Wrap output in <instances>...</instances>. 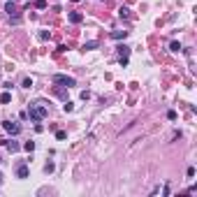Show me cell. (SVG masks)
Segmentation results:
<instances>
[{
    "label": "cell",
    "mask_w": 197,
    "mask_h": 197,
    "mask_svg": "<svg viewBox=\"0 0 197 197\" xmlns=\"http://www.w3.org/2000/svg\"><path fill=\"white\" fill-rule=\"evenodd\" d=\"M28 116H30V121H35V123H40V121H44V118L49 116V109H46V102H35V104H30V109H28Z\"/></svg>",
    "instance_id": "obj_1"
},
{
    "label": "cell",
    "mask_w": 197,
    "mask_h": 197,
    "mask_svg": "<svg viewBox=\"0 0 197 197\" xmlns=\"http://www.w3.org/2000/svg\"><path fill=\"white\" fill-rule=\"evenodd\" d=\"M54 84L65 86V88H72V86H77V81H74L72 77H67V74H54Z\"/></svg>",
    "instance_id": "obj_2"
},
{
    "label": "cell",
    "mask_w": 197,
    "mask_h": 197,
    "mask_svg": "<svg viewBox=\"0 0 197 197\" xmlns=\"http://www.w3.org/2000/svg\"><path fill=\"white\" fill-rule=\"evenodd\" d=\"M2 127H5V132H9V135H19V132H21V125H19L16 121H2Z\"/></svg>",
    "instance_id": "obj_3"
},
{
    "label": "cell",
    "mask_w": 197,
    "mask_h": 197,
    "mask_svg": "<svg viewBox=\"0 0 197 197\" xmlns=\"http://www.w3.org/2000/svg\"><path fill=\"white\" fill-rule=\"evenodd\" d=\"M16 176L19 179H28V165H19L16 167Z\"/></svg>",
    "instance_id": "obj_4"
},
{
    "label": "cell",
    "mask_w": 197,
    "mask_h": 197,
    "mask_svg": "<svg viewBox=\"0 0 197 197\" xmlns=\"http://www.w3.org/2000/svg\"><path fill=\"white\" fill-rule=\"evenodd\" d=\"M67 19H70L72 23H81V19H84V16L79 14V12H70V16H67Z\"/></svg>",
    "instance_id": "obj_5"
},
{
    "label": "cell",
    "mask_w": 197,
    "mask_h": 197,
    "mask_svg": "<svg viewBox=\"0 0 197 197\" xmlns=\"http://www.w3.org/2000/svg\"><path fill=\"white\" fill-rule=\"evenodd\" d=\"M125 35H127V30H114L112 33L114 40H125Z\"/></svg>",
    "instance_id": "obj_6"
},
{
    "label": "cell",
    "mask_w": 197,
    "mask_h": 197,
    "mask_svg": "<svg viewBox=\"0 0 197 197\" xmlns=\"http://www.w3.org/2000/svg\"><path fill=\"white\" fill-rule=\"evenodd\" d=\"M0 144H7V148H9L12 153H14V151H19V144H16V141H5V139H0Z\"/></svg>",
    "instance_id": "obj_7"
},
{
    "label": "cell",
    "mask_w": 197,
    "mask_h": 197,
    "mask_svg": "<svg viewBox=\"0 0 197 197\" xmlns=\"http://www.w3.org/2000/svg\"><path fill=\"white\" fill-rule=\"evenodd\" d=\"M127 54H130V46L121 44V46H118V56H121V58H127Z\"/></svg>",
    "instance_id": "obj_8"
},
{
    "label": "cell",
    "mask_w": 197,
    "mask_h": 197,
    "mask_svg": "<svg viewBox=\"0 0 197 197\" xmlns=\"http://www.w3.org/2000/svg\"><path fill=\"white\" fill-rule=\"evenodd\" d=\"M0 102H2V104H9V102H12V95H9V93H2V95H0Z\"/></svg>",
    "instance_id": "obj_9"
},
{
    "label": "cell",
    "mask_w": 197,
    "mask_h": 197,
    "mask_svg": "<svg viewBox=\"0 0 197 197\" xmlns=\"http://www.w3.org/2000/svg\"><path fill=\"white\" fill-rule=\"evenodd\" d=\"M118 16H121V19H127V16H130V9H127V7H121V9H118Z\"/></svg>",
    "instance_id": "obj_10"
},
{
    "label": "cell",
    "mask_w": 197,
    "mask_h": 197,
    "mask_svg": "<svg viewBox=\"0 0 197 197\" xmlns=\"http://www.w3.org/2000/svg\"><path fill=\"white\" fill-rule=\"evenodd\" d=\"M95 46H98V42H95V40H91V42L84 44V49H88V51H91V49H95Z\"/></svg>",
    "instance_id": "obj_11"
},
{
    "label": "cell",
    "mask_w": 197,
    "mask_h": 197,
    "mask_svg": "<svg viewBox=\"0 0 197 197\" xmlns=\"http://www.w3.org/2000/svg\"><path fill=\"white\" fill-rule=\"evenodd\" d=\"M169 49H172V51H181V44H179V42H172V44H169Z\"/></svg>",
    "instance_id": "obj_12"
},
{
    "label": "cell",
    "mask_w": 197,
    "mask_h": 197,
    "mask_svg": "<svg viewBox=\"0 0 197 197\" xmlns=\"http://www.w3.org/2000/svg\"><path fill=\"white\" fill-rule=\"evenodd\" d=\"M63 109H65V112H72V109H74V104H72V102H65V104H63Z\"/></svg>",
    "instance_id": "obj_13"
},
{
    "label": "cell",
    "mask_w": 197,
    "mask_h": 197,
    "mask_svg": "<svg viewBox=\"0 0 197 197\" xmlns=\"http://www.w3.org/2000/svg\"><path fill=\"white\" fill-rule=\"evenodd\" d=\"M44 172H46V174H49V172H54V162H46V165H44Z\"/></svg>",
    "instance_id": "obj_14"
},
{
    "label": "cell",
    "mask_w": 197,
    "mask_h": 197,
    "mask_svg": "<svg viewBox=\"0 0 197 197\" xmlns=\"http://www.w3.org/2000/svg\"><path fill=\"white\" fill-rule=\"evenodd\" d=\"M30 86H33V79H30V77H28V79H23V88H30Z\"/></svg>",
    "instance_id": "obj_15"
},
{
    "label": "cell",
    "mask_w": 197,
    "mask_h": 197,
    "mask_svg": "<svg viewBox=\"0 0 197 197\" xmlns=\"http://www.w3.org/2000/svg\"><path fill=\"white\" fill-rule=\"evenodd\" d=\"M40 40H49V30H42L40 33Z\"/></svg>",
    "instance_id": "obj_16"
},
{
    "label": "cell",
    "mask_w": 197,
    "mask_h": 197,
    "mask_svg": "<svg viewBox=\"0 0 197 197\" xmlns=\"http://www.w3.org/2000/svg\"><path fill=\"white\" fill-rule=\"evenodd\" d=\"M23 148H26V151H33V148H35V141H28V144H26Z\"/></svg>",
    "instance_id": "obj_17"
},
{
    "label": "cell",
    "mask_w": 197,
    "mask_h": 197,
    "mask_svg": "<svg viewBox=\"0 0 197 197\" xmlns=\"http://www.w3.org/2000/svg\"><path fill=\"white\" fill-rule=\"evenodd\" d=\"M35 5H37V7H40V9H44V7H46V0H37V2H35Z\"/></svg>",
    "instance_id": "obj_18"
},
{
    "label": "cell",
    "mask_w": 197,
    "mask_h": 197,
    "mask_svg": "<svg viewBox=\"0 0 197 197\" xmlns=\"http://www.w3.org/2000/svg\"><path fill=\"white\" fill-rule=\"evenodd\" d=\"M167 118H169V121H174V118H176V112H174V109H172V112H167Z\"/></svg>",
    "instance_id": "obj_19"
},
{
    "label": "cell",
    "mask_w": 197,
    "mask_h": 197,
    "mask_svg": "<svg viewBox=\"0 0 197 197\" xmlns=\"http://www.w3.org/2000/svg\"><path fill=\"white\" fill-rule=\"evenodd\" d=\"M0 185H2V174H0Z\"/></svg>",
    "instance_id": "obj_20"
},
{
    "label": "cell",
    "mask_w": 197,
    "mask_h": 197,
    "mask_svg": "<svg viewBox=\"0 0 197 197\" xmlns=\"http://www.w3.org/2000/svg\"><path fill=\"white\" fill-rule=\"evenodd\" d=\"M72 2H79V0H72Z\"/></svg>",
    "instance_id": "obj_21"
}]
</instances>
